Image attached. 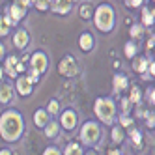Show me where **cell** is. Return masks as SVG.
Wrapping results in <instances>:
<instances>
[{"instance_id": "obj_6", "label": "cell", "mask_w": 155, "mask_h": 155, "mask_svg": "<svg viewBox=\"0 0 155 155\" xmlns=\"http://www.w3.org/2000/svg\"><path fill=\"white\" fill-rule=\"evenodd\" d=\"M30 69L38 71L39 75L45 73V71L49 69V56H47L45 52H41V51L34 52V54L30 56Z\"/></svg>"}, {"instance_id": "obj_36", "label": "cell", "mask_w": 155, "mask_h": 155, "mask_svg": "<svg viewBox=\"0 0 155 155\" xmlns=\"http://www.w3.org/2000/svg\"><path fill=\"white\" fill-rule=\"evenodd\" d=\"M142 2L144 0H127V6L129 8H138V6H142Z\"/></svg>"}, {"instance_id": "obj_10", "label": "cell", "mask_w": 155, "mask_h": 155, "mask_svg": "<svg viewBox=\"0 0 155 155\" xmlns=\"http://www.w3.org/2000/svg\"><path fill=\"white\" fill-rule=\"evenodd\" d=\"M13 94H15V88L9 82H0V103H2V105L12 103Z\"/></svg>"}, {"instance_id": "obj_29", "label": "cell", "mask_w": 155, "mask_h": 155, "mask_svg": "<svg viewBox=\"0 0 155 155\" xmlns=\"http://www.w3.org/2000/svg\"><path fill=\"white\" fill-rule=\"evenodd\" d=\"M144 97H146V101H148L150 105H153V103H155V88H153V86L146 88V95H144Z\"/></svg>"}, {"instance_id": "obj_40", "label": "cell", "mask_w": 155, "mask_h": 155, "mask_svg": "<svg viewBox=\"0 0 155 155\" xmlns=\"http://www.w3.org/2000/svg\"><path fill=\"white\" fill-rule=\"evenodd\" d=\"M0 155H13L12 150H0Z\"/></svg>"}, {"instance_id": "obj_23", "label": "cell", "mask_w": 155, "mask_h": 155, "mask_svg": "<svg viewBox=\"0 0 155 155\" xmlns=\"http://www.w3.org/2000/svg\"><path fill=\"white\" fill-rule=\"evenodd\" d=\"M129 101H131V105H138V103L142 101V90H140L138 86H133V88H131Z\"/></svg>"}, {"instance_id": "obj_33", "label": "cell", "mask_w": 155, "mask_h": 155, "mask_svg": "<svg viewBox=\"0 0 155 155\" xmlns=\"http://www.w3.org/2000/svg\"><path fill=\"white\" fill-rule=\"evenodd\" d=\"M26 77H28V81H30L32 84H36V82L39 81V77H41V75H39L38 71H34V69H28V75H26Z\"/></svg>"}, {"instance_id": "obj_15", "label": "cell", "mask_w": 155, "mask_h": 155, "mask_svg": "<svg viewBox=\"0 0 155 155\" xmlns=\"http://www.w3.org/2000/svg\"><path fill=\"white\" fill-rule=\"evenodd\" d=\"M94 43H95V39H94V36L90 34V32H84V34L79 38V45H81V49L86 51V52L94 49Z\"/></svg>"}, {"instance_id": "obj_38", "label": "cell", "mask_w": 155, "mask_h": 155, "mask_svg": "<svg viewBox=\"0 0 155 155\" xmlns=\"http://www.w3.org/2000/svg\"><path fill=\"white\" fill-rule=\"evenodd\" d=\"M153 43H155V38L151 36V38L148 39V45H146V49H148V51H151V49H153Z\"/></svg>"}, {"instance_id": "obj_41", "label": "cell", "mask_w": 155, "mask_h": 155, "mask_svg": "<svg viewBox=\"0 0 155 155\" xmlns=\"http://www.w3.org/2000/svg\"><path fill=\"white\" fill-rule=\"evenodd\" d=\"M107 155H121V151H120V150H110Z\"/></svg>"}, {"instance_id": "obj_5", "label": "cell", "mask_w": 155, "mask_h": 155, "mask_svg": "<svg viewBox=\"0 0 155 155\" xmlns=\"http://www.w3.org/2000/svg\"><path fill=\"white\" fill-rule=\"evenodd\" d=\"M58 73L62 77H68V79H71V77H75L77 73H79V65H77V60L71 56V54H68V56H64L58 64Z\"/></svg>"}, {"instance_id": "obj_21", "label": "cell", "mask_w": 155, "mask_h": 155, "mask_svg": "<svg viewBox=\"0 0 155 155\" xmlns=\"http://www.w3.org/2000/svg\"><path fill=\"white\" fill-rule=\"evenodd\" d=\"M124 138H125L124 127H121V125H114L112 127V142L114 144H121V142H124Z\"/></svg>"}, {"instance_id": "obj_8", "label": "cell", "mask_w": 155, "mask_h": 155, "mask_svg": "<svg viewBox=\"0 0 155 155\" xmlns=\"http://www.w3.org/2000/svg\"><path fill=\"white\" fill-rule=\"evenodd\" d=\"M77 121H79V118H77V112L73 108H65L62 116H60V127H64L65 131H73L77 127Z\"/></svg>"}, {"instance_id": "obj_12", "label": "cell", "mask_w": 155, "mask_h": 155, "mask_svg": "<svg viewBox=\"0 0 155 155\" xmlns=\"http://www.w3.org/2000/svg\"><path fill=\"white\" fill-rule=\"evenodd\" d=\"M28 41H30V36H28V32L26 30H17L15 34H13V45H15V49H26V45H28Z\"/></svg>"}, {"instance_id": "obj_26", "label": "cell", "mask_w": 155, "mask_h": 155, "mask_svg": "<svg viewBox=\"0 0 155 155\" xmlns=\"http://www.w3.org/2000/svg\"><path fill=\"white\" fill-rule=\"evenodd\" d=\"M125 56H127V58H135V56H137V45H135L133 41L125 43Z\"/></svg>"}, {"instance_id": "obj_20", "label": "cell", "mask_w": 155, "mask_h": 155, "mask_svg": "<svg viewBox=\"0 0 155 155\" xmlns=\"http://www.w3.org/2000/svg\"><path fill=\"white\" fill-rule=\"evenodd\" d=\"M64 155H84V151H82V148H81V144L69 142L68 146H65V150H64Z\"/></svg>"}, {"instance_id": "obj_43", "label": "cell", "mask_w": 155, "mask_h": 155, "mask_svg": "<svg viewBox=\"0 0 155 155\" xmlns=\"http://www.w3.org/2000/svg\"><path fill=\"white\" fill-rule=\"evenodd\" d=\"M2 75H4V69H2V65H0V82H2Z\"/></svg>"}, {"instance_id": "obj_44", "label": "cell", "mask_w": 155, "mask_h": 155, "mask_svg": "<svg viewBox=\"0 0 155 155\" xmlns=\"http://www.w3.org/2000/svg\"><path fill=\"white\" fill-rule=\"evenodd\" d=\"M84 155H95V153H94V151H88V153H84Z\"/></svg>"}, {"instance_id": "obj_13", "label": "cell", "mask_w": 155, "mask_h": 155, "mask_svg": "<svg viewBox=\"0 0 155 155\" xmlns=\"http://www.w3.org/2000/svg\"><path fill=\"white\" fill-rule=\"evenodd\" d=\"M112 88H114V92H116V94L127 90V88H129V81H127V77H125L124 73L114 75V79H112Z\"/></svg>"}, {"instance_id": "obj_32", "label": "cell", "mask_w": 155, "mask_h": 155, "mask_svg": "<svg viewBox=\"0 0 155 155\" xmlns=\"http://www.w3.org/2000/svg\"><path fill=\"white\" fill-rule=\"evenodd\" d=\"M144 116H146V125L150 129H153L155 127V114H153V110H151V112H146Z\"/></svg>"}, {"instance_id": "obj_30", "label": "cell", "mask_w": 155, "mask_h": 155, "mask_svg": "<svg viewBox=\"0 0 155 155\" xmlns=\"http://www.w3.org/2000/svg\"><path fill=\"white\" fill-rule=\"evenodd\" d=\"M142 32H144V28H142L140 25H133L129 34H131V38H140V36H142Z\"/></svg>"}, {"instance_id": "obj_7", "label": "cell", "mask_w": 155, "mask_h": 155, "mask_svg": "<svg viewBox=\"0 0 155 155\" xmlns=\"http://www.w3.org/2000/svg\"><path fill=\"white\" fill-rule=\"evenodd\" d=\"M26 4L23 2V0H15V2L9 6V9H8V17L13 21V25H17L19 21H23L25 19V15H26Z\"/></svg>"}, {"instance_id": "obj_28", "label": "cell", "mask_w": 155, "mask_h": 155, "mask_svg": "<svg viewBox=\"0 0 155 155\" xmlns=\"http://www.w3.org/2000/svg\"><path fill=\"white\" fill-rule=\"evenodd\" d=\"M121 114L124 116H127L129 112H131V101H129V97H121Z\"/></svg>"}, {"instance_id": "obj_42", "label": "cell", "mask_w": 155, "mask_h": 155, "mask_svg": "<svg viewBox=\"0 0 155 155\" xmlns=\"http://www.w3.org/2000/svg\"><path fill=\"white\" fill-rule=\"evenodd\" d=\"M23 2H25L26 6H32V4H34V2H36V0H23Z\"/></svg>"}, {"instance_id": "obj_17", "label": "cell", "mask_w": 155, "mask_h": 155, "mask_svg": "<svg viewBox=\"0 0 155 155\" xmlns=\"http://www.w3.org/2000/svg\"><path fill=\"white\" fill-rule=\"evenodd\" d=\"M12 25L13 21L9 19L8 15H0V38H4L9 34V30H12Z\"/></svg>"}, {"instance_id": "obj_3", "label": "cell", "mask_w": 155, "mask_h": 155, "mask_svg": "<svg viewBox=\"0 0 155 155\" xmlns=\"http://www.w3.org/2000/svg\"><path fill=\"white\" fill-rule=\"evenodd\" d=\"M94 112L103 124L112 125L114 118H116V103L110 97H97L95 105H94Z\"/></svg>"}, {"instance_id": "obj_9", "label": "cell", "mask_w": 155, "mask_h": 155, "mask_svg": "<svg viewBox=\"0 0 155 155\" xmlns=\"http://www.w3.org/2000/svg\"><path fill=\"white\" fill-rule=\"evenodd\" d=\"M32 88H34V84L28 81V77H26V75H21L19 79H17V86H15V90H17V94H19V95H23V97L30 95V94H32Z\"/></svg>"}, {"instance_id": "obj_37", "label": "cell", "mask_w": 155, "mask_h": 155, "mask_svg": "<svg viewBox=\"0 0 155 155\" xmlns=\"http://www.w3.org/2000/svg\"><path fill=\"white\" fill-rule=\"evenodd\" d=\"M23 71H25V62H23V60H19V62H17V73L21 75Z\"/></svg>"}, {"instance_id": "obj_14", "label": "cell", "mask_w": 155, "mask_h": 155, "mask_svg": "<svg viewBox=\"0 0 155 155\" xmlns=\"http://www.w3.org/2000/svg\"><path fill=\"white\" fill-rule=\"evenodd\" d=\"M51 9L58 15H68L71 12V0H58L56 4H52Z\"/></svg>"}, {"instance_id": "obj_2", "label": "cell", "mask_w": 155, "mask_h": 155, "mask_svg": "<svg viewBox=\"0 0 155 155\" xmlns=\"http://www.w3.org/2000/svg\"><path fill=\"white\" fill-rule=\"evenodd\" d=\"M94 21H95V26L101 30V32H110L116 25V13H114V8L110 4H101L97 6V9L94 12Z\"/></svg>"}, {"instance_id": "obj_22", "label": "cell", "mask_w": 155, "mask_h": 155, "mask_svg": "<svg viewBox=\"0 0 155 155\" xmlns=\"http://www.w3.org/2000/svg\"><path fill=\"white\" fill-rule=\"evenodd\" d=\"M153 21H155V17H153V9L144 8V9H142V25H144V26H151Z\"/></svg>"}, {"instance_id": "obj_27", "label": "cell", "mask_w": 155, "mask_h": 155, "mask_svg": "<svg viewBox=\"0 0 155 155\" xmlns=\"http://www.w3.org/2000/svg\"><path fill=\"white\" fill-rule=\"evenodd\" d=\"M129 137H131V142L133 144H140L142 142V133L138 129H131L129 131Z\"/></svg>"}, {"instance_id": "obj_25", "label": "cell", "mask_w": 155, "mask_h": 155, "mask_svg": "<svg viewBox=\"0 0 155 155\" xmlns=\"http://www.w3.org/2000/svg\"><path fill=\"white\" fill-rule=\"evenodd\" d=\"M45 110H47V114H58L60 112V103L56 101V99H51Z\"/></svg>"}, {"instance_id": "obj_18", "label": "cell", "mask_w": 155, "mask_h": 155, "mask_svg": "<svg viewBox=\"0 0 155 155\" xmlns=\"http://www.w3.org/2000/svg\"><path fill=\"white\" fill-rule=\"evenodd\" d=\"M43 129H45V137L47 138H54L60 133V124L58 121H47V125Z\"/></svg>"}, {"instance_id": "obj_31", "label": "cell", "mask_w": 155, "mask_h": 155, "mask_svg": "<svg viewBox=\"0 0 155 155\" xmlns=\"http://www.w3.org/2000/svg\"><path fill=\"white\" fill-rule=\"evenodd\" d=\"M120 125H121V127H131V125H133V118H131L129 114H127V116L121 114V116H120Z\"/></svg>"}, {"instance_id": "obj_39", "label": "cell", "mask_w": 155, "mask_h": 155, "mask_svg": "<svg viewBox=\"0 0 155 155\" xmlns=\"http://www.w3.org/2000/svg\"><path fill=\"white\" fill-rule=\"evenodd\" d=\"M6 56V49H4V45H2V43H0V60H2Z\"/></svg>"}, {"instance_id": "obj_16", "label": "cell", "mask_w": 155, "mask_h": 155, "mask_svg": "<svg viewBox=\"0 0 155 155\" xmlns=\"http://www.w3.org/2000/svg\"><path fill=\"white\" fill-rule=\"evenodd\" d=\"M47 121H49L47 110H45V108H38V110H36V114H34V124H36V127L43 129V127L47 125Z\"/></svg>"}, {"instance_id": "obj_35", "label": "cell", "mask_w": 155, "mask_h": 155, "mask_svg": "<svg viewBox=\"0 0 155 155\" xmlns=\"http://www.w3.org/2000/svg\"><path fill=\"white\" fill-rule=\"evenodd\" d=\"M43 155H62V151L58 148H54V146H49L45 151H43Z\"/></svg>"}, {"instance_id": "obj_34", "label": "cell", "mask_w": 155, "mask_h": 155, "mask_svg": "<svg viewBox=\"0 0 155 155\" xmlns=\"http://www.w3.org/2000/svg\"><path fill=\"white\" fill-rule=\"evenodd\" d=\"M34 6H36L38 9H41V12H45V9L49 8V2H47V0H36Z\"/></svg>"}, {"instance_id": "obj_11", "label": "cell", "mask_w": 155, "mask_h": 155, "mask_svg": "<svg viewBox=\"0 0 155 155\" xmlns=\"http://www.w3.org/2000/svg\"><path fill=\"white\" fill-rule=\"evenodd\" d=\"M17 62H19V58L17 56H8L6 60H4V75H8V77H12V79H17Z\"/></svg>"}, {"instance_id": "obj_4", "label": "cell", "mask_w": 155, "mask_h": 155, "mask_svg": "<svg viewBox=\"0 0 155 155\" xmlns=\"http://www.w3.org/2000/svg\"><path fill=\"white\" fill-rule=\"evenodd\" d=\"M81 140L86 146H97L101 140V127L97 121H86L81 129Z\"/></svg>"}, {"instance_id": "obj_24", "label": "cell", "mask_w": 155, "mask_h": 155, "mask_svg": "<svg viewBox=\"0 0 155 155\" xmlns=\"http://www.w3.org/2000/svg\"><path fill=\"white\" fill-rule=\"evenodd\" d=\"M92 12H94V9H92V4H88V2L79 8V13H81L82 19H90V17H92Z\"/></svg>"}, {"instance_id": "obj_1", "label": "cell", "mask_w": 155, "mask_h": 155, "mask_svg": "<svg viewBox=\"0 0 155 155\" xmlns=\"http://www.w3.org/2000/svg\"><path fill=\"white\" fill-rule=\"evenodd\" d=\"M25 133V118L15 108H8L0 116V137L6 142H17Z\"/></svg>"}, {"instance_id": "obj_19", "label": "cell", "mask_w": 155, "mask_h": 155, "mask_svg": "<svg viewBox=\"0 0 155 155\" xmlns=\"http://www.w3.org/2000/svg\"><path fill=\"white\" fill-rule=\"evenodd\" d=\"M148 64H150L148 58H144V56H135V60H133V69L138 71V73H144V71L148 69Z\"/></svg>"}]
</instances>
